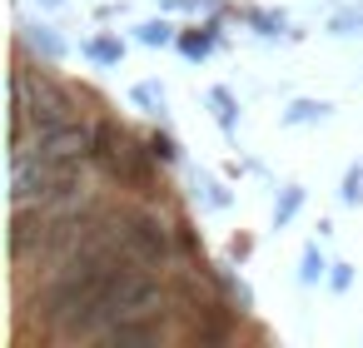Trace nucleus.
<instances>
[{
  "mask_svg": "<svg viewBox=\"0 0 363 348\" xmlns=\"http://www.w3.org/2000/svg\"><path fill=\"white\" fill-rule=\"evenodd\" d=\"M160 308H164V284H160V274H145V269L125 264V269L110 279V288L95 298V308L80 313V318L65 328V343H75V338H100L105 328H115V323H125V318L160 313Z\"/></svg>",
  "mask_w": 363,
  "mask_h": 348,
  "instance_id": "f257e3e1",
  "label": "nucleus"
},
{
  "mask_svg": "<svg viewBox=\"0 0 363 348\" xmlns=\"http://www.w3.org/2000/svg\"><path fill=\"white\" fill-rule=\"evenodd\" d=\"M70 115H75V95H70V85H60L50 75V60L45 65L16 60V70H11V140H35V130L70 120Z\"/></svg>",
  "mask_w": 363,
  "mask_h": 348,
  "instance_id": "f03ea898",
  "label": "nucleus"
},
{
  "mask_svg": "<svg viewBox=\"0 0 363 348\" xmlns=\"http://www.w3.org/2000/svg\"><path fill=\"white\" fill-rule=\"evenodd\" d=\"M95 164H100L115 184H135V189H145V184H150V164H155V155H150V140L140 145L125 125L100 120V130H95Z\"/></svg>",
  "mask_w": 363,
  "mask_h": 348,
  "instance_id": "7ed1b4c3",
  "label": "nucleus"
},
{
  "mask_svg": "<svg viewBox=\"0 0 363 348\" xmlns=\"http://www.w3.org/2000/svg\"><path fill=\"white\" fill-rule=\"evenodd\" d=\"M115 234H120V244L130 249L135 264L160 269V264L174 259V229L155 209H115Z\"/></svg>",
  "mask_w": 363,
  "mask_h": 348,
  "instance_id": "20e7f679",
  "label": "nucleus"
},
{
  "mask_svg": "<svg viewBox=\"0 0 363 348\" xmlns=\"http://www.w3.org/2000/svg\"><path fill=\"white\" fill-rule=\"evenodd\" d=\"M95 130L100 125L70 115V120H55V125L35 130L30 150H40L45 159H60V164H85V159H95Z\"/></svg>",
  "mask_w": 363,
  "mask_h": 348,
  "instance_id": "39448f33",
  "label": "nucleus"
},
{
  "mask_svg": "<svg viewBox=\"0 0 363 348\" xmlns=\"http://www.w3.org/2000/svg\"><path fill=\"white\" fill-rule=\"evenodd\" d=\"M50 224H55L50 204H16V214H11V259H16V264L45 259Z\"/></svg>",
  "mask_w": 363,
  "mask_h": 348,
  "instance_id": "423d86ee",
  "label": "nucleus"
},
{
  "mask_svg": "<svg viewBox=\"0 0 363 348\" xmlns=\"http://www.w3.org/2000/svg\"><path fill=\"white\" fill-rule=\"evenodd\" d=\"M164 338H169L164 323H160L155 313H145V318H125V323L105 328L95 343H105V348H160Z\"/></svg>",
  "mask_w": 363,
  "mask_h": 348,
  "instance_id": "0eeeda50",
  "label": "nucleus"
},
{
  "mask_svg": "<svg viewBox=\"0 0 363 348\" xmlns=\"http://www.w3.org/2000/svg\"><path fill=\"white\" fill-rule=\"evenodd\" d=\"M16 40H21V45H26L30 55H40V60H50V65H55V60L65 55V45L55 40V30H50V26H30V21H21V30H16Z\"/></svg>",
  "mask_w": 363,
  "mask_h": 348,
  "instance_id": "6e6552de",
  "label": "nucleus"
},
{
  "mask_svg": "<svg viewBox=\"0 0 363 348\" xmlns=\"http://www.w3.org/2000/svg\"><path fill=\"white\" fill-rule=\"evenodd\" d=\"M214 40H219V26L209 21V26H194V30H179V40H174V45H179V55H184V60H194V65H199V60H209V50H214Z\"/></svg>",
  "mask_w": 363,
  "mask_h": 348,
  "instance_id": "1a4fd4ad",
  "label": "nucleus"
},
{
  "mask_svg": "<svg viewBox=\"0 0 363 348\" xmlns=\"http://www.w3.org/2000/svg\"><path fill=\"white\" fill-rule=\"evenodd\" d=\"M209 105H214L219 130L234 135V130H239V100H234V90H229V85H214V90H209Z\"/></svg>",
  "mask_w": 363,
  "mask_h": 348,
  "instance_id": "9d476101",
  "label": "nucleus"
},
{
  "mask_svg": "<svg viewBox=\"0 0 363 348\" xmlns=\"http://www.w3.org/2000/svg\"><path fill=\"white\" fill-rule=\"evenodd\" d=\"M80 50H85V60H95V65H120V60H125V40H120V35H95V40H85Z\"/></svg>",
  "mask_w": 363,
  "mask_h": 348,
  "instance_id": "9b49d317",
  "label": "nucleus"
},
{
  "mask_svg": "<svg viewBox=\"0 0 363 348\" xmlns=\"http://www.w3.org/2000/svg\"><path fill=\"white\" fill-rule=\"evenodd\" d=\"M328 269H333V264H328V259H323V249L308 239V244H303V254H298V284H318V279H328Z\"/></svg>",
  "mask_w": 363,
  "mask_h": 348,
  "instance_id": "f8f14e48",
  "label": "nucleus"
},
{
  "mask_svg": "<svg viewBox=\"0 0 363 348\" xmlns=\"http://www.w3.org/2000/svg\"><path fill=\"white\" fill-rule=\"evenodd\" d=\"M135 40H140V45H150V50H164V45H174V40H179V30H174L169 21H145V26H135Z\"/></svg>",
  "mask_w": 363,
  "mask_h": 348,
  "instance_id": "ddd939ff",
  "label": "nucleus"
},
{
  "mask_svg": "<svg viewBox=\"0 0 363 348\" xmlns=\"http://www.w3.org/2000/svg\"><path fill=\"white\" fill-rule=\"evenodd\" d=\"M298 209H303V189H298V184H284L279 199H274V229H284Z\"/></svg>",
  "mask_w": 363,
  "mask_h": 348,
  "instance_id": "4468645a",
  "label": "nucleus"
},
{
  "mask_svg": "<svg viewBox=\"0 0 363 348\" xmlns=\"http://www.w3.org/2000/svg\"><path fill=\"white\" fill-rule=\"evenodd\" d=\"M328 100H294L289 105V115H284V125H308V120H328Z\"/></svg>",
  "mask_w": 363,
  "mask_h": 348,
  "instance_id": "2eb2a0df",
  "label": "nucleus"
},
{
  "mask_svg": "<svg viewBox=\"0 0 363 348\" xmlns=\"http://www.w3.org/2000/svg\"><path fill=\"white\" fill-rule=\"evenodd\" d=\"M244 21H249V26H254L259 35H284V26H289V21H284L279 11H254V6L244 11Z\"/></svg>",
  "mask_w": 363,
  "mask_h": 348,
  "instance_id": "dca6fc26",
  "label": "nucleus"
},
{
  "mask_svg": "<svg viewBox=\"0 0 363 348\" xmlns=\"http://www.w3.org/2000/svg\"><path fill=\"white\" fill-rule=\"evenodd\" d=\"M130 100H135V105H145L150 115H160V110H164V85L145 80V85H135V90H130Z\"/></svg>",
  "mask_w": 363,
  "mask_h": 348,
  "instance_id": "f3484780",
  "label": "nucleus"
},
{
  "mask_svg": "<svg viewBox=\"0 0 363 348\" xmlns=\"http://www.w3.org/2000/svg\"><path fill=\"white\" fill-rule=\"evenodd\" d=\"M338 199H343V204H363V164H348V174H343V189H338Z\"/></svg>",
  "mask_w": 363,
  "mask_h": 348,
  "instance_id": "a211bd4d",
  "label": "nucleus"
},
{
  "mask_svg": "<svg viewBox=\"0 0 363 348\" xmlns=\"http://www.w3.org/2000/svg\"><path fill=\"white\" fill-rule=\"evenodd\" d=\"M194 194H199L209 209H224V204H229V194H224V189L209 179V174H194Z\"/></svg>",
  "mask_w": 363,
  "mask_h": 348,
  "instance_id": "6ab92c4d",
  "label": "nucleus"
},
{
  "mask_svg": "<svg viewBox=\"0 0 363 348\" xmlns=\"http://www.w3.org/2000/svg\"><path fill=\"white\" fill-rule=\"evenodd\" d=\"M150 155H155L160 164H179V145H174L169 135H160V130L150 135Z\"/></svg>",
  "mask_w": 363,
  "mask_h": 348,
  "instance_id": "aec40b11",
  "label": "nucleus"
},
{
  "mask_svg": "<svg viewBox=\"0 0 363 348\" xmlns=\"http://www.w3.org/2000/svg\"><path fill=\"white\" fill-rule=\"evenodd\" d=\"M348 284H353V269H348V264H333V274H328V288H333V293H343Z\"/></svg>",
  "mask_w": 363,
  "mask_h": 348,
  "instance_id": "412c9836",
  "label": "nucleus"
},
{
  "mask_svg": "<svg viewBox=\"0 0 363 348\" xmlns=\"http://www.w3.org/2000/svg\"><path fill=\"white\" fill-rule=\"evenodd\" d=\"M40 6H60V0H40Z\"/></svg>",
  "mask_w": 363,
  "mask_h": 348,
  "instance_id": "4be33fe9",
  "label": "nucleus"
}]
</instances>
